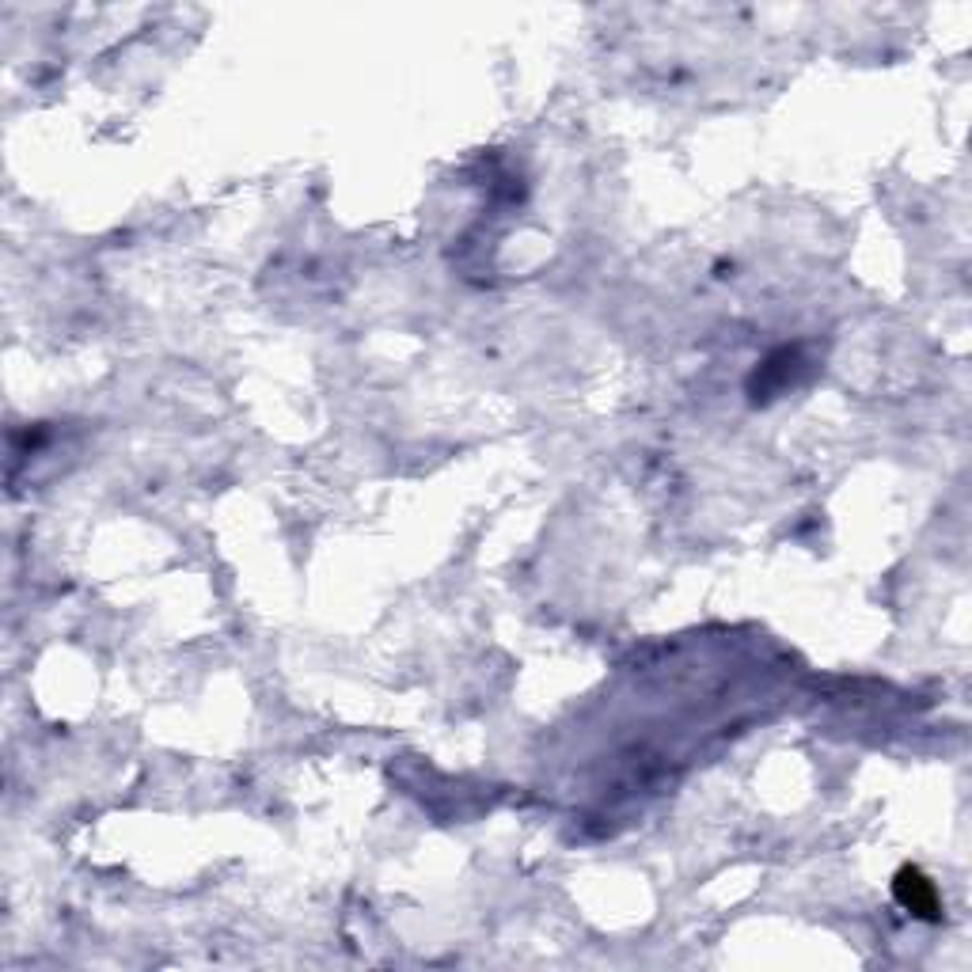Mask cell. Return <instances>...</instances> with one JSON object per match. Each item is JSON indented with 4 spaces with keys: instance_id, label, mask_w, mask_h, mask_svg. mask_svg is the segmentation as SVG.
<instances>
[{
    "instance_id": "obj_1",
    "label": "cell",
    "mask_w": 972,
    "mask_h": 972,
    "mask_svg": "<svg viewBox=\"0 0 972 972\" xmlns=\"http://www.w3.org/2000/svg\"><path fill=\"white\" fill-rule=\"evenodd\" d=\"M897 900L904 908H912L915 915H927V920H935V915H938V892H935V886H930V881L923 878L920 870H900V878H897Z\"/></svg>"
}]
</instances>
